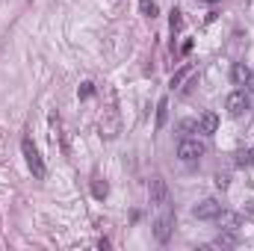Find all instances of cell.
<instances>
[{"instance_id":"cell-22","label":"cell","mask_w":254,"mask_h":251,"mask_svg":"<svg viewBox=\"0 0 254 251\" xmlns=\"http://www.w3.org/2000/svg\"><path fill=\"white\" fill-rule=\"evenodd\" d=\"M252 160H254V148H252Z\"/></svg>"},{"instance_id":"cell-1","label":"cell","mask_w":254,"mask_h":251,"mask_svg":"<svg viewBox=\"0 0 254 251\" xmlns=\"http://www.w3.org/2000/svg\"><path fill=\"white\" fill-rule=\"evenodd\" d=\"M21 151H24V160H27L33 178H36V181H45V178H48V166H45V160H42V154H39V148H36V142H33L30 136L21 139Z\"/></svg>"},{"instance_id":"cell-19","label":"cell","mask_w":254,"mask_h":251,"mask_svg":"<svg viewBox=\"0 0 254 251\" xmlns=\"http://www.w3.org/2000/svg\"><path fill=\"white\" fill-rule=\"evenodd\" d=\"M228 184H231V178H228V175H216V187H219V189H225Z\"/></svg>"},{"instance_id":"cell-20","label":"cell","mask_w":254,"mask_h":251,"mask_svg":"<svg viewBox=\"0 0 254 251\" xmlns=\"http://www.w3.org/2000/svg\"><path fill=\"white\" fill-rule=\"evenodd\" d=\"M181 130H184V133H190V130H198V122H184V125H181Z\"/></svg>"},{"instance_id":"cell-2","label":"cell","mask_w":254,"mask_h":251,"mask_svg":"<svg viewBox=\"0 0 254 251\" xmlns=\"http://www.w3.org/2000/svg\"><path fill=\"white\" fill-rule=\"evenodd\" d=\"M98 133H101V139H116L122 133V116H119L116 107H107L104 110V116L98 122Z\"/></svg>"},{"instance_id":"cell-16","label":"cell","mask_w":254,"mask_h":251,"mask_svg":"<svg viewBox=\"0 0 254 251\" xmlns=\"http://www.w3.org/2000/svg\"><path fill=\"white\" fill-rule=\"evenodd\" d=\"M169 24H172V33H178V30L184 27V12H181V9H172V12H169Z\"/></svg>"},{"instance_id":"cell-6","label":"cell","mask_w":254,"mask_h":251,"mask_svg":"<svg viewBox=\"0 0 254 251\" xmlns=\"http://www.w3.org/2000/svg\"><path fill=\"white\" fill-rule=\"evenodd\" d=\"M219 213H222V204H219L216 198H204L201 204L192 207V216H195V219H204V222H207V219H219Z\"/></svg>"},{"instance_id":"cell-11","label":"cell","mask_w":254,"mask_h":251,"mask_svg":"<svg viewBox=\"0 0 254 251\" xmlns=\"http://www.w3.org/2000/svg\"><path fill=\"white\" fill-rule=\"evenodd\" d=\"M166 119H169V98H160V104H157V122H154V127H157V130H163V127H166Z\"/></svg>"},{"instance_id":"cell-4","label":"cell","mask_w":254,"mask_h":251,"mask_svg":"<svg viewBox=\"0 0 254 251\" xmlns=\"http://www.w3.org/2000/svg\"><path fill=\"white\" fill-rule=\"evenodd\" d=\"M148 198H151V204L166 207V201H169V184H166L160 175H154V178L148 181Z\"/></svg>"},{"instance_id":"cell-10","label":"cell","mask_w":254,"mask_h":251,"mask_svg":"<svg viewBox=\"0 0 254 251\" xmlns=\"http://www.w3.org/2000/svg\"><path fill=\"white\" fill-rule=\"evenodd\" d=\"M237 243H240V240H237V234H234V231H225V234H219V237L213 240V246H216V249H234Z\"/></svg>"},{"instance_id":"cell-8","label":"cell","mask_w":254,"mask_h":251,"mask_svg":"<svg viewBox=\"0 0 254 251\" xmlns=\"http://www.w3.org/2000/svg\"><path fill=\"white\" fill-rule=\"evenodd\" d=\"M216 130H219V116L207 110V113L198 119V133H204V136H213Z\"/></svg>"},{"instance_id":"cell-21","label":"cell","mask_w":254,"mask_h":251,"mask_svg":"<svg viewBox=\"0 0 254 251\" xmlns=\"http://www.w3.org/2000/svg\"><path fill=\"white\" fill-rule=\"evenodd\" d=\"M204 3H219V0H204Z\"/></svg>"},{"instance_id":"cell-14","label":"cell","mask_w":254,"mask_h":251,"mask_svg":"<svg viewBox=\"0 0 254 251\" xmlns=\"http://www.w3.org/2000/svg\"><path fill=\"white\" fill-rule=\"evenodd\" d=\"M219 222H222V228H225V231H234V228L240 225V216H234V213H225V210H222V213H219Z\"/></svg>"},{"instance_id":"cell-12","label":"cell","mask_w":254,"mask_h":251,"mask_svg":"<svg viewBox=\"0 0 254 251\" xmlns=\"http://www.w3.org/2000/svg\"><path fill=\"white\" fill-rule=\"evenodd\" d=\"M190 74H192V65H181V68H178V71L172 74V80H169V86H172V89H178V86H181V83H184V80H187Z\"/></svg>"},{"instance_id":"cell-5","label":"cell","mask_w":254,"mask_h":251,"mask_svg":"<svg viewBox=\"0 0 254 251\" xmlns=\"http://www.w3.org/2000/svg\"><path fill=\"white\" fill-rule=\"evenodd\" d=\"M204 151H207V148H204L198 139H181V145H178V157H181L184 163H195V160H201Z\"/></svg>"},{"instance_id":"cell-13","label":"cell","mask_w":254,"mask_h":251,"mask_svg":"<svg viewBox=\"0 0 254 251\" xmlns=\"http://www.w3.org/2000/svg\"><path fill=\"white\" fill-rule=\"evenodd\" d=\"M92 195H95L98 201H104V198L110 195V184H107V181H101V178H95V181H92Z\"/></svg>"},{"instance_id":"cell-18","label":"cell","mask_w":254,"mask_h":251,"mask_svg":"<svg viewBox=\"0 0 254 251\" xmlns=\"http://www.w3.org/2000/svg\"><path fill=\"white\" fill-rule=\"evenodd\" d=\"M77 95H80V98H83V101H86V98H92V95H95V83H83V86H80V92H77Z\"/></svg>"},{"instance_id":"cell-7","label":"cell","mask_w":254,"mask_h":251,"mask_svg":"<svg viewBox=\"0 0 254 251\" xmlns=\"http://www.w3.org/2000/svg\"><path fill=\"white\" fill-rule=\"evenodd\" d=\"M172 231H175V216H172V213H166V216H160V219L154 222V237H157V243H169Z\"/></svg>"},{"instance_id":"cell-3","label":"cell","mask_w":254,"mask_h":251,"mask_svg":"<svg viewBox=\"0 0 254 251\" xmlns=\"http://www.w3.org/2000/svg\"><path fill=\"white\" fill-rule=\"evenodd\" d=\"M225 107H228V113H231V116H243V113H249V110H252V95H249L246 89H237V92H231V95H228Z\"/></svg>"},{"instance_id":"cell-17","label":"cell","mask_w":254,"mask_h":251,"mask_svg":"<svg viewBox=\"0 0 254 251\" xmlns=\"http://www.w3.org/2000/svg\"><path fill=\"white\" fill-rule=\"evenodd\" d=\"M254 160H252V151H240V154H237V166H240V169H246V166H252Z\"/></svg>"},{"instance_id":"cell-15","label":"cell","mask_w":254,"mask_h":251,"mask_svg":"<svg viewBox=\"0 0 254 251\" xmlns=\"http://www.w3.org/2000/svg\"><path fill=\"white\" fill-rule=\"evenodd\" d=\"M139 12H142L145 18H157V12H160V6H157L154 0H139Z\"/></svg>"},{"instance_id":"cell-9","label":"cell","mask_w":254,"mask_h":251,"mask_svg":"<svg viewBox=\"0 0 254 251\" xmlns=\"http://www.w3.org/2000/svg\"><path fill=\"white\" fill-rule=\"evenodd\" d=\"M231 80H234L237 86H246V83H252V71H249L243 63H237L234 68H231Z\"/></svg>"}]
</instances>
